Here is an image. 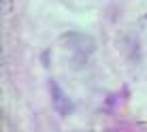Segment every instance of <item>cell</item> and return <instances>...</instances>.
Instances as JSON below:
<instances>
[{"label": "cell", "mask_w": 147, "mask_h": 132, "mask_svg": "<svg viewBox=\"0 0 147 132\" xmlns=\"http://www.w3.org/2000/svg\"><path fill=\"white\" fill-rule=\"evenodd\" d=\"M62 43L66 45L68 49H73L75 53H79V55H85L88 58L90 53L94 51V40L88 36V34H79V32H73V34H64L62 36Z\"/></svg>", "instance_id": "6da1fadb"}, {"label": "cell", "mask_w": 147, "mask_h": 132, "mask_svg": "<svg viewBox=\"0 0 147 132\" xmlns=\"http://www.w3.org/2000/svg\"><path fill=\"white\" fill-rule=\"evenodd\" d=\"M51 100H53V106H55V111H58L60 115H68L70 111H73L70 98L64 94V90L60 88L58 83H51Z\"/></svg>", "instance_id": "7a4b0ae2"}]
</instances>
